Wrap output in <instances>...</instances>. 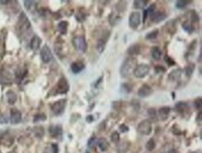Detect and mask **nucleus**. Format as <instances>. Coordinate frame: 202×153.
<instances>
[{"mask_svg":"<svg viewBox=\"0 0 202 153\" xmlns=\"http://www.w3.org/2000/svg\"><path fill=\"white\" fill-rule=\"evenodd\" d=\"M137 67V62L134 58H127L124 63L121 65V68H120V74L122 77L124 78H128L129 77L133 72L135 70Z\"/></svg>","mask_w":202,"mask_h":153,"instance_id":"obj_1","label":"nucleus"},{"mask_svg":"<svg viewBox=\"0 0 202 153\" xmlns=\"http://www.w3.org/2000/svg\"><path fill=\"white\" fill-rule=\"evenodd\" d=\"M17 29L19 30L20 33H24V34L27 33L31 29L30 21L24 12H21L19 16L18 23H17Z\"/></svg>","mask_w":202,"mask_h":153,"instance_id":"obj_2","label":"nucleus"},{"mask_svg":"<svg viewBox=\"0 0 202 153\" xmlns=\"http://www.w3.org/2000/svg\"><path fill=\"white\" fill-rule=\"evenodd\" d=\"M73 45L77 51L81 52H86L88 49V44H87V41L84 36H75L73 39Z\"/></svg>","mask_w":202,"mask_h":153,"instance_id":"obj_3","label":"nucleus"},{"mask_svg":"<svg viewBox=\"0 0 202 153\" xmlns=\"http://www.w3.org/2000/svg\"><path fill=\"white\" fill-rule=\"evenodd\" d=\"M149 71H150L149 65L145 64V63H142V64L137 65L135 70H134V72H133V74L138 78H144L145 76L148 75Z\"/></svg>","mask_w":202,"mask_h":153,"instance_id":"obj_4","label":"nucleus"},{"mask_svg":"<svg viewBox=\"0 0 202 153\" xmlns=\"http://www.w3.org/2000/svg\"><path fill=\"white\" fill-rule=\"evenodd\" d=\"M138 132L141 135L148 136L152 132V123L149 120H144L141 121L138 125Z\"/></svg>","mask_w":202,"mask_h":153,"instance_id":"obj_5","label":"nucleus"},{"mask_svg":"<svg viewBox=\"0 0 202 153\" xmlns=\"http://www.w3.org/2000/svg\"><path fill=\"white\" fill-rule=\"evenodd\" d=\"M66 105V99H62L59 100L57 102H55L52 105H51V110L53 112V114L55 115H61Z\"/></svg>","mask_w":202,"mask_h":153,"instance_id":"obj_6","label":"nucleus"},{"mask_svg":"<svg viewBox=\"0 0 202 153\" xmlns=\"http://www.w3.org/2000/svg\"><path fill=\"white\" fill-rule=\"evenodd\" d=\"M141 23V14L137 11H134L130 14L129 18V25L131 28L135 29L140 25Z\"/></svg>","mask_w":202,"mask_h":153,"instance_id":"obj_7","label":"nucleus"},{"mask_svg":"<svg viewBox=\"0 0 202 153\" xmlns=\"http://www.w3.org/2000/svg\"><path fill=\"white\" fill-rule=\"evenodd\" d=\"M69 91V84L67 82L65 78H61L56 86V93L57 94H66Z\"/></svg>","mask_w":202,"mask_h":153,"instance_id":"obj_8","label":"nucleus"},{"mask_svg":"<svg viewBox=\"0 0 202 153\" xmlns=\"http://www.w3.org/2000/svg\"><path fill=\"white\" fill-rule=\"evenodd\" d=\"M40 57H41V60L44 62V63H50L51 60H52V52L50 51V49L49 48V46L45 45L42 49H41V52H40Z\"/></svg>","mask_w":202,"mask_h":153,"instance_id":"obj_9","label":"nucleus"},{"mask_svg":"<svg viewBox=\"0 0 202 153\" xmlns=\"http://www.w3.org/2000/svg\"><path fill=\"white\" fill-rule=\"evenodd\" d=\"M152 93H153V90L151 87L147 84H144L138 91V95L140 97H147L151 95Z\"/></svg>","mask_w":202,"mask_h":153,"instance_id":"obj_10","label":"nucleus"},{"mask_svg":"<svg viewBox=\"0 0 202 153\" xmlns=\"http://www.w3.org/2000/svg\"><path fill=\"white\" fill-rule=\"evenodd\" d=\"M21 120V113L17 109H11L10 112V122L12 124H17Z\"/></svg>","mask_w":202,"mask_h":153,"instance_id":"obj_11","label":"nucleus"},{"mask_svg":"<svg viewBox=\"0 0 202 153\" xmlns=\"http://www.w3.org/2000/svg\"><path fill=\"white\" fill-rule=\"evenodd\" d=\"M41 38L38 36H34L33 38L31 39V43H30V47L33 51H37L40 48L41 45Z\"/></svg>","mask_w":202,"mask_h":153,"instance_id":"obj_12","label":"nucleus"},{"mask_svg":"<svg viewBox=\"0 0 202 153\" xmlns=\"http://www.w3.org/2000/svg\"><path fill=\"white\" fill-rule=\"evenodd\" d=\"M85 68V65L81 62H75L71 64V70L74 74H78Z\"/></svg>","mask_w":202,"mask_h":153,"instance_id":"obj_13","label":"nucleus"},{"mask_svg":"<svg viewBox=\"0 0 202 153\" xmlns=\"http://www.w3.org/2000/svg\"><path fill=\"white\" fill-rule=\"evenodd\" d=\"M50 133L52 136L57 137L62 135V128L61 125H51L50 127Z\"/></svg>","mask_w":202,"mask_h":153,"instance_id":"obj_14","label":"nucleus"},{"mask_svg":"<svg viewBox=\"0 0 202 153\" xmlns=\"http://www.w3.org/2000/svg\"><path fill=\"white\" fill-rule=\"evenodd\" d=\"M175 109L177 110V112L184 114L186 110H188V105L185 102H178L175 105Z\"/></svg>","mask_w":202,"mask_h":153,"instance_id":"obj_15","label":"nucleus"},{"mask_svg":"<svg viewBox=\"0 0 202 153\" xmlns=\"http://www.w3.org/2000/svg\"><path fill=\"white\" fill-rule=\"evenodd\" d=\"M170 112V108L169 106H163L159 109V118L162 120H166L169 117V114Z\"/></svg>","mask_w":202,"mask_h":153,"instance_id":"obj_16","label":"nucleus"},{"mask_svg":"<svg viewBox=\"0 0 202 153\" xmlns=\"http://www.w3.org/2000/svg\"><path fill=\"white\" fill-rule=\"evenodd\" d=\"M182 69H180V68H177V69H175V70H172L170 73V75H169V78L170 79V80H172V81H174V80H178L179 78H181V76H182Z\"/></svg>","mask_w":202,"mask_h":153,"instance_id":"obj_17","label":"nucleus"},{"mask_svg":"<svg viewBox=\"0 0 202 153\" xmlns=\"http://www.w3.org/2000/svg\"><path fill=\"white\" fill-rule=\"evenodd\" d=\"M151 55H152V58L154 60L159 61L161 58L162 52H161V51L159 47H153L152 50H151Z\"/></svg>","mask_w":202,"mask_h":153,"instance_id":"obj_18","label":"nucleus"},{"mask_svg":"<svg viewBox=\"0 0 202 153\" xmlns=\"http://www.w3.org/2000/svg\"><path fill=\"white\" fill-rule=\"evenodd\" d=\"M152 21H154L155 23H159V21H163L166 18V15L163 12H154L151 15Z\"/></svg>","mask_w":202,"mask_h":153,"instance_id":"obj_19","label":"nucleus"},{"mask_svg":"<svg viewBox=\"0 0 202 153\" xmlns=\"http://www.w3.org/2000/svg\"><path fill=\"white\" fill-rule=\"evenodd\" d=\"M140 51H141V47L139 44H134L132 46H130L128 50V53L130 55V56H134V55H137L140 53Z\"/></svg>","mask_w":202,"mask_h":153,"instance_id":"obj_20","label":"nucleus"},{"mask_svg":"<svg viewBox=\"0 0 202 153\" xmlns=\"http://www.w3.org/2000/svg\"><path fill=\"white\" fill-rule=\"evenodd\" d=\"M97 144H98V146H99V147L102 151H106L109 148V143L105 138H103V137L100 138L97 141Z\"/></svg>","mask_w":202,"mask_h":153,"instance_id":"obj_21","label":"nucleus"},{"mask_svg":"<svg viewBox=\"0 0 202 153\" xmlns=\"http://www.w3.org/2000/svg\"><path fill=\"white\" fill-rule=\"evenodd\" d=\"M67 28H68V23L66 21H62L61 23L58 25V30L60 31L61 34L64 35L67 32Z\"/></svg>","mask_w":202,"mask_h":153,"instance_id":"obj_22","label":"nucleus"},{"mask_svg":"<svg viewBox=\"0 0 202 153\" xmlns=\"http://www.w3.org/2000/svg\"><path fill=\"white\" fill-rule=\"evenodd\" d=\"M7 99H8L9 104L13 105L17 100V95L13 91H9V92H7Z\"/></svg>","mask_w":202,"mask_h":153,"instance_id":"obj_23","label":"nucleus"},{"mask_svg":"<svg viewBox=\"0 0 202 153\" xmlns=\"http://www.w3.org/2000/svg\"><path fill=\"white\" fill-rule=\"evenodd\" d=\"M183 28L187 33H192L194 31V26L192 25V24L190 23V21H185V23L183 24Z\"/></svg>","mask_w":202,"mask_h":153,"instance_id":"obj_24","label":"nucleus"},{"mask_svg":"<svg viewBox=\"0 0 202 153\" xmlns=\"http://www.w3.org/2000/svg\"><path fill=\"white\" fill-rule=\"evenodd\" d=\"M34 133H35V135H36V137L41 138V137H43V136H44V129H43L41 126L36 127V128L34 129Z\"/></svg>","mask_w":202,"mask_h":153,"instance_id":"obj_25","label":"nucleus"},{"mask_svg":"<svg viewBox=\"0 0 202 153\" xmlns=\"http://www.w3.org/2000/svg\"><path fill=\"white\" fill-rule=\"evenodd\" d=\"M145 147H146V149H147L148 151L154 150L155 147V140H154L153 138L149 139V140L147 141L146 145H145Z\"/></svg>","mask_w":202,"mask_h":153,"instance_id":"obj_26","label":"nucleus"},{"mask_svg":"<svg viewBox=\"0 0 202 153\" xmlns=\"http://www.w3.org/2000/svg\"><path fill=\"white\" fill-rule=\"evenodd\" d=\"M24 5H25V8L30 10V11H33L36 8V2L35 1H24Z\"/></svg>","mask_w":202,"mask_h":153,"instance_id":"obj_27","label":"nucleus"},{"mask_svg":"<svg viewBox=\"0 0 202 153\" xmlns=\"http://www.w3.org/2000/svg\"><path fill=\"white\" fill-rule=\"evenodd\" d=\"M111 140H112V142L113 143H116V144H118V142H119V140H120V136H119V133L118 132H113L112 133V135H111Z\"/></svg>","mask_w":202,"mask_h":153,"instance_id":"obj_28","label":"nucleus"},{"mask_svg":"<svg viewBox=\"0 0 202 153\" xmlns=\"http://www.w3.org/2000/svg\"><path fill=\"white\" fill-rule=\"evenodd\" d=\"M147 4V1H144V0H138V1H134V7L136 9H143L145 7V5Z\"/></svg>","mask_w":202,"mask_h":153,"instance_id":"obj_29","label":"nucleus"},{"mask_svg":"<svg viewBox=\"0 0 202 153\" xmlns=\"http://www.w3.org/2000/svg\"><path fill=\"white\" fill-rule=\"evenodd\" d=\"M105 39H103L101 38L99 41H98V45H97V49L100 52H103V50H104V47H105Z\"/></svg>","mask_w":202,"mask_h":153,"instance_id":"obj_30","label":"nucleus"},{"mask_svg":"<svg viewBox=\"0 0 202 153\" xmlns=\"http://www.w3.org/2000/svg\"><path fill=\"white\" fill-rule=\"evenodd\" d=\"M194 69H195V65L193 63L187 65V67H185V73H186V76L187 77H191L193 72H194Z\"/></svg>","mask_w":202,"mask_h":153,"instance_id":"obj_31","label":"nucleus"},{"mask_svg":"<svg viewBox=\"0 0 202 153\" xmlns=\"http://www.w3.org/2000/svg\"><path fill=\"white\" fill-rule=\"evenodd\" d=\"M188 4H190V1H182V0H180V1L176 2V8L177 9H184Z\"/></svg>","mask_w":202,"mask_h":153,"instance_id":"obj_32","label":"nucleus"},{"mask_svg":"<svg viewBox=\"0 0 202 153\" xmlns=\"http://www.w3.org/2000/svg\"><path fill=\"white\" fill-rule=\"evenodd\" d=\"M158 35H159V30L155 29V30H154V31H152V32H150L146 35V39H154V38L156 37V36Z\"/></svg>","mask_w":202,"mask_h":153,"instance_id":"obj_33","label":"nucleus"},{"mask_svg":"<svg viewBox=\"0 0 202 153\" xmlns=\"http://www.w3.org/2000/svg\"><path fill=\"white\" fill-rule=\"evenodd\" d=\"M46 119H47V117H46V115H45V114H37V115L35 116V118H34V121H35V122H37V121H43V120H45Z\"/></svg>","mask_w":202,"mask_h":153,"instance_id":"obj_34","label":"nucleus"},{"mask_svg":"<svg viewBox=\"0 0 202 153\" xmlns=\"http://www.w3.org/2000/svg\"><path fill=\"white\" fill-rule=\"evenodd\" d=\"M188 15L190 17L191 21H194V23H196V21H198V16H197V14L195 11L188 12Z\"/></svg>","mask_w":202,"mask_h":153,"instance_id":"obj_35","label":"nucleus"},{"mask_svg":"<svg viewBox=\"0 0 202 153\" xmlns=\"http://www.w3.org/2000/svg\"><path fill=\"white\" fill-rule=\"evenodd\" d=\"M96 144H97V140H96L95 137H92L91 139L88 140V147H91V148H93L96 146Z\"/></svg>","mask_w":202,"mask_h":153,"instance_id":"obj_36","label":"nucleus"},{"mask_svg":"<svg viewBox=\"0 0 202 153\" xmlns=\"http://www.w3.org/2000/svg\"><path fill=\"white\" fill-rule=\"evenodd\" d=\"M195 106L196 109H198V110H200L201 109V98L198 97L196 101H195Z\"/></svg>","mask_w":202,"mask_h":153,"instance_id":"obj_37","label":"nucleus"},{"mask_svg":"<svg viewBox=\"0 0 202 153\" xmlns=\"http://www.w3.org/2000/svg\"><path fill=\"white\" fill-rule=\"evenodd\" d=\"M85 17H86L85 14H82V13H78V14H77V20L78 21H80V23L85 20Z\"/></svg>","mask_w":202,"mask_h":153,"instance_id":"obj_38","label":"nucleus"},{"mask_svg":"<svg viewBox=\"0 0 202 153\" xmlns=\"http://www.w3.org/2000/svg\"><path fill=\"white\" fill-rule=\"evenodd\" d=\"M3 45H4V36L2 35V32L0 31V50L3 49Z\"/></svg>","mask_w":202,"mask_h":153,"instance_id":"obj_39","label":"nucleus"},{"mask_svg":"<svg viewBox=\"0 0 202 153\" xmlns=\"http://www.w3.org/2000/svg\"><path fill=\"white\" fill-rule=\"evenodd\" d=\"M122 88H123L124 90H126L127 93H129V92L131 91V87H130L129 84H127V83H124V84L122 85Z\"/></svg>","mask_w":202,"mask_h":153,"instance_id":"obj_40","label":"nucleus"},{"mask_svg":"<svg viewBox=\"0 0 202 153\" xmlns=\"http://www.w3.org/2000/svg\"><path fill=\"white\" fill-rule=\"evenodd\" d=\"M119 130L121 131V132H123V133H126V132H128V131H129V128L125 124H121L119 126Z\"/></svg>","mask_w":202,"mask_h":153,"instance_id":"obj_41","label":"nucleus"},{"mask_svg":"<svg viewBox=\"0 0 202 153\" xmlns=\"http://www.w3.org/2000/svg\"><path fill=\"white\" fill-rule=\"evenodd\" d=\"M52 153H58L59 152V148H58V145L57 144H52Z\"/></svg>","mask_w":202,"mask_h":153,"instance_id":"obj_42","label":"nucleus"},{"mask_svg":"<svg viewBox=\"0 0 202 153\" xmlns=\"http://www.w3.org/2000/svg\"><path fill=\"white\" fill-rule=\"evenodd\" d=\"M160 71H161V72H164V71H165V68L162 67H160V65H158V67H155V72H156V73H160Z\"/></svg>","mask_w":202,"mask_h":153,"instance_id":"obj_43","label":"nucleus"},{"mask_svg":"<svg viewBox=\"0 0 202 153\" xmlns=\"http://www.w3.org/2000/svg\"><path fill=\"white\" fill-rule=\"evenodd\" d=\"M166 62H167L170 65H173V64H174V61H173L170 57H169V56H166Z\"/></svg>","mask_w":202,"mask_h":153,"instance_id":"obj_44","label":"nucleus"},{"mask_svg":"<svg viewBox=\"0 0 202 153\" xmlns=\"http://www.w3.org/2000/svg\"><path fill=\"white\" fill-rule=\"evenodd\" d=\"M8 122V119L6 118V116H0V123H7Z\"/></svg>","mask_w":202,"mask_h":153,"instance_id":"obj_45","label":"nucleus"},{"mask_svg":"<svg viewBox=\"0 0 202 153\" xmlns=\"http://www.w3.org/2000/svg\"><path fill=\"white\" fill-rule=\"evenodd\" d=\"M148 114L150 115V116H154V117H155V110L154 108H150L149 110H148Z\"/></svg>","mask_w":202,"mask_h":153,"instance_id":"obj_46","label":"nucleus"},{"mask_svg":"<svg viewBox=\"0 0 202 153\" xmlns=\"http://www.w3.org/2000/svg\"><path fill=\"white\" fill-rule=\"evenodd\" d=\"M86 120H87L88 122H92V121L93 120V116H88V117L86 118Z\"/></svg>","mask_w":202,"mask_h":153,"instance_id":"obj_47","label":"nucleus"},{"mask_svg":"<svg viewBox=\"0 0 202 153\" xmlns=\"http://www.w3.org/2000/svg\"><path fill=\"white\" fill-rule=\"evenodd\" d=\"M147 16H148V12H147V10H144V21H145V20H146V18H147Z\"/></svg>","mask_w":202,"mask_h":153,"instance_id":"obj_48","label":"nucleus"},{"mask_svg":"<svg viewBox=\"0 0 202 153\" xmlns=\"http://www.w3.org/2000/svg\"><path fill=\"white\" fill-rule=\"evenodd\" d=\"M201 115H202V114H201V112L199 111V113H198V118L196 119V120H198V121H199V124L201 123Z\"/></svg>","mask_w":202,"mask_h":153,"instance_id":"obj_49","label":"nucleus"},{"mask_svg":"<svg viewBox=\"0 0 202 153\" xmlns=\"http://www.w3.org/2000/svg\"><path fill=\"white\" fill-rule=\"evenodd\" d=\"M86 153H88V152H86Z\"/></svg>","mask_w":202,"mask_h":153,"instance_id":"obj_50","label":"nucleus"}]
</instances>
